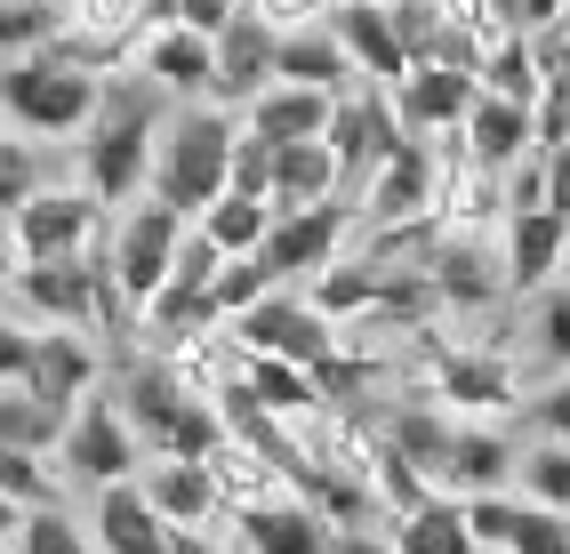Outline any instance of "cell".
Returning a JSON list of instances; mask_svg holds the SVG:
<instances>
[{
	"label": "cell",
	"mask_w": 570,
	"mask_h": 554,
	"mask_svg": "<svg viewBox=\"0 0 570 554\" xmlns=\"http://www.w3.org/2000/svg\"><path fill=\"white\" fill-rule=\"evenodd\" d=\"M145 81V72H137ZM161 81H105V105H97V121L81 129V185L105 201V209H129L137 194H154V154H161Z\"/></svg>",
	"instance_id": "obj_1"
},
{
	"label": "cell",
	"mask_w": 570,
	"mask_h": 554,
	"mask_svg": "<svg viewBox=\"0 0 570 554\" xmlns=\"http://www.w3.org/2000/svg\"><path fill=\"white\" fill-rule=\"evenodd\" d=\"M234 145L242 121L225 113L217 97H177L169 121H161V154H154V194L185 217H202L225 185H234Z\"/></svg>",
	"instance_id": "obj_2"
},
{
	"label": "cell",
	"mask_w": 570,
	"mask_h": 554,
	"mask_svg": "<svg viewBox=\"0 0 570 554\" xmlns=\"http://www.w3.org/2000/svg\"><path fill=\"white\" fill-rule=\"evenodd\" d=\"M105 105V72L81 65L65 41L0 57V121H17L32 137H81Z\"/></svg>",
	"instance_id": "obj_3"
},
{
	"label": "cell",
	"mask_w": 570,
	"mask_h": 554,
	"mask_svg": "<svg viewBox=\"0 0 570 554\" xmlns=\"http://www.w3.org/2000/svg\"><path fill=\"white\" fill-rule=\"evenodd\" d=\"M112 394H121V410L145 442V458H209L225 442V410L209 394H194L177 378V369L154 354V362H129L121 378H112Z\"/></svg>",
	"instance_id": "obj_4"
},
{
	"label": "cell",
	"mask_w": 570,
	"mask_h": 554,
	"mask_svg": "<svg viewBox=\"0 0 570 554\" xmlns=\"http://www.w3.org/2000/svg\"><path fill=\"white\" fill-rule=\"evenodd\" d=\"M185 234H194V217L169 209L161 194H137L129 209H112V226H105V266H112V281H121V298L137 306V321H145V306L161 298V281L177 274Z\"/></svg>",
	"instance_id": "obj_5"
},
{
	"label": "cell",
	"mask_w": 570,
	"mask_h": 554,
	"mask_svg": "<svg viewBox=\"0 0 570 554\" xmlns=\"http://www.w3.org/2000/svg\"><path fill=\"white\" fill-rule=\"evenodd\" d=\"M57 474L65 483H129V474H145V442L121 410V394L112 386H89L81 402H72V418H65V442H57Z\"/></svg>",
	"instance_id": "obj_6"
},
{
	"label": "cell",
	"mask_w": 570,
	"mask_h": 554,
	"mask_svg": "<svg viewBox=\"0 0 570 554\" xmlns=\"http://www.w3.org/2000/svg\"><path fill=\"white\" fill-rule=\"evenodd\" d=\"M17 306L49 329H97L105 338V241L89 257H24Z\"/></svg>",
	"instance_id": "obj_7"
},
{
	"label": "cell",
	"mask_w": 570,
	"mask_h": 554,
	"mask_svg": "<svg viewBox=\"0 0 570 554\" xmlns=\"http://www.w3.org/2000/svg\"><path fill=\"white\" fill-rule=\"evenodd\" d=\"M112 226V209L89 194V185H41L24 209H17V241L24 257H89Z\"/></svg>",
	"instance_id": "obj_8"
},
{
	"label": "cell",
	"mask_w": 570,
	"mask_h": 554,
	"mask_svg": "<svg viewBox=\"0 0 570 554\" xmlns=\"http://www.w3.org/2000/svg\"><path fill=\"white\" fill-rule=\"evenodd\" d=\"M234 338H242V354L322 362V354H337V321H330L314 298H289V289H274V298H257L249 314H234Z\"/></svg>",
	"instance_id": "obj_9"
},
{
	"label": "cell",
	"mask_w": 570,
	"mask_h": 554,
	"mask_svg": "<svg viewBox=\"0 0 570 554\" xmlns=\"http://www.w3.org/2000/svg\"><path fill=\"white\" fill-rule=\"evenodd\" d=\"M354 234V209L346 194L337 201H314V209H274V234H265V266H274V281H297V274H322L337 249H346Z\"/></svg>",
	"instance_id": "obj_10"
},
{
	"label": "cell",
	"mask_w": 570,
	"mask_h": 554,
	"mask_svg": "<svg viewBox=\"0 0 570 554\" xmlns=\"http://www.w3.org/2000/svg\"><path fill=\"white\" fill-rule=\"evenodd\" d=\"M129 57L145 81H161V97H217V32L185 24V17H161Z\"/></svg>",
	"instance_id": "obj_11"
},
{
	"label": "cell",
	"mask_w": 570,
	"mask_h": 554,
	"mask_svg": "<svg viewBox=\"0 0 570 554\" xmlns=\"http://www.w3.org/2000/svg\"><path fill=\"white\" fill-rule=\"evenodd\" d=\"M474 97H482V72H466V65H410L394 81V113H402L410 137H459L466 113H474Z\"/></svg>",
	"instance_id": "obj_12"
},
{
	"label": "cell",
	"mask_w": 570,
	"mask_h": 554,
	"mask_svg": "<svg viewBox=\"0 0 570 554\" xmlns=\"http://www.w3.org/2000/svg\"><path fill=\"white\" fill-rule=\"evenodd\" d=\"M514 474H522L514 434L499 418H459V426H450L442 466H434V483L459 491V498H482V491H514Z\"/></svg>",
	"instance_id": "obj_13"
},
{
	"label": "cell",
	"mask_w": 570,
	"mask_h": 554,
	"mask_svg": "<svg viewBox=\"0 0 570 554\" xmlns=\"http://www.w3.org/2000/svg\"><path fill=\"white\" fill-rule=\"evenodd\" d=\"M434 201H442V161H434L417 137H402L394 154L362 177V217H370V226H394V217H434Z\"/></svg>",
	"instance_id": "obj_14"
},
{
	"label": "cell",
	"mask_w": 570,
	"mask_h": 554,
	"mask_svg": "<svg viewBox=\"0 0 570 554\" xmlns=\"http://www.w3.org/2000/svg\"><path fill=\"white\" fill-rule=\"evenodd\" d=\"M234 531H242V546H249V554H337L330 514H322L306 491H282V498L234 506Z\"/></svg>",
	"instance_id": "obj_15"
},
{
	"label": "cell",
	"mask_w": 570,
	"mask_h": 554,
	"mask_svg": "<svg viewBox=\"0 0 570 554\" xmlns=\"http://www.w3.org/2000/svg\"><path fill=\"white\" fill-rule=\"evenodd\" d=\"M466 514H474L482 546H514V554H562V538H570V514L530 491H482V498H466Z\"/></svg>",
	"instance_id": "obj_16"
},
{
	"label": "cell",
	"mask_w": 570,
	"mask_h": 554,
	"mask_svg": "<svg viewBox=\"0 0 570 554\" xmlns=\"http://www.w3.org/2000/svg\"><path fill=\"white\" fill-rule=\"evenodd\" d=\"M426 386L450 418H507L514 410V369L499 354H434Z\"/></svg>",
	"instance_id": "obj_17"
},
{
	"label": "cell",
	"mask_w": 570,
	"mask_h": 554,
	"mask_svg": "<svg viewBox=\"0 0 570 554\" xmlns=\"http://www.w3.org/2000/svg\"><path fill=\"white\" fill-rule=\"evenodd\" d=\"M89 531L105 554H177V523L145 498V483L129 474V483H105L97 491V514H89Z\"/></svg>",
	"instance_id": "obj_18"
},
{
	"label": "cell",
	"mask_w": 570,
	"mask_h": 554,
	"mask_svg": "<svg viewBox=\"0 0 570 554\" xmlns=\"http://www.w3.org/2000/svg\"><path fill=\"white\" fill-rule=\"evenodd\" d=\"M145 498H154L177 531H209L217 514H234V498H225V483H217V466L209 458H145Z\"/></svg>",
	"instance_id": "obj_19"
},
{
	"label": "cell",
	"mask_w": 570,
	"mask_h": 554,
	"mask_svg": "<svg viewBox=\"0 0 570 554\" xmlns=\"http://www.w3.org/2000/svg\"><path fill=\"white\" fill-rule=\"evenodd\" d=\"M570 266V217L562 209H507V281L514 298H539Z\"/></svg>",
	"instance_id": "obj_20"
},
{
	"label": "cell",
	"mask_w": 570,
	"mask_h": 554,
	"mask_svg": "<svg viewBox=\"0 0 570 554\" xmlns=\"http://www.w3.org/2000/svg\"><path fill=\"white\" fill-rule=\"evenodd\" d=\"M330 24H337V41H346V57L362 65V81L394 89L410 72V41L394 24V0H330Z\"/></svg>",
	"instance_id": "obj_21"
},
{
	"label": "cell",
	"mask_w": 570,
	"mask_h": 554,
	"mask_svg": "<svg viewBox=\"0 0 570 554\" xmlns=\"http://www.w3.org/2000/svg\"><path fill=\"white\" fill-rule=\"evenodd\" d=\"M282 24H265V9H242L217 32V105H249L257 89H274Z\"/></svg>",
	"instance_id": "obj_22"
},
{
	"label": "cell",
	"mask_w": 570,
	"mask_h": 554,
	"mask_svg": "<svg viewBox=\"0 0 570 554\" xmlns=\"http://www.w3.org/2000/svg\"><path fill=\"white\" fill-rule=\"evenodd\" d=\"M24 386L57 402V410H72L89 386H105V354H97V329H41V354H32Z\"/></svg>",
	"instance_id": "obj_23"
},
{
	"label": "cell",
	"mask_w": 570,
	"mask_h": 554,
	"mask_svg": "<svg viewBox=\"0 0 570 554\" xmlns=\"http://www.w3.org/2000/svg\"><path fill=\"white\" fill-rule=\"evenodd\" d=\"M330 113H337V89H306V81H274L242 105V121L265 137V145H306V137H330Z\"/></svg>",
	"instance_id": "obj_24"
},
{
	"label": "cell",
	"mask_w": 570,
	"mask_h": 554,
	"mask_svg": "<svg viewBox=\"0 0 570 554\" xmlns=\"http://www.w3.org/2000/svg\"><path fill=\"white\" fill-rule=\"evenodd\" d=\"M426 274H434V289H442V306H490V298H507V249L490 257L474 234H442L434 241V257H426Z\"/></svg>",
	"instance_id": "obj_25"
},
{
	"label": "cell",
	"mask_w": 570,
	"mask_h": 554,
	"mask_svg": "<svg viewBox=\"0 0 570 554\" xmlns=\"http://www.w3.org/2000/svg\"><path fill=\"white\" fill-rule=\"evenodd\" d=\"M274 81H306V89H346V81H362V65L346 57V41H337V24H330V9L306 17V24H282Z\"/></svg>",
	"instance_id": "obj_26"
},
{
	"label": "cell",
	"mask_w": 570,
	"mask_h": 554,
	"mask_svg": "<svg viewBox=\"0 0 570 554\" xmlns=\"http://www.w3.org/2000/svg\"><path fill=\"white\" fill-rule=\"evenodd\" d=\"M539 154V121H530V105H514V97H499V89H482L474 97V113H466V161H482V169H514V161H530Z\"/></svg>",
	"instance_id": "obj_27"
},
{
	"label": "cell",
	"mask_w": 570,
	"mask_h": 554,
	"mask_svg": "<svg viewBox=\"0 0 570 554\" xmlns=\"http://www.w3.org/2000/svg\"><path fill=\"white\" fill-rule=\"evenodd\" d=\"M386 531H394L402 554H474V546H482V538H474V514H466L459 491H426L417 506H402Z\"/></svg>",
	"instance_id": "obj_28"
},
{
	"label": "cell",
	"mask_w": 570,
	"mask_h": 554,
	"mask_svg": "<svg viewBox=\"0 0 570 554\" xmlns=\"http://www.w3.org/2000/svg\"><path fill=\"white\" fill-rule=\"evenodd\" d=\"M346 194V161L330 154V137L306 145H274V209H314Z\"/></svg>",
	"instance_id": "obj_29"
},
{
	"label": "cell",
	"mask_w": 570,
	"mask_h": 554,
	"mask_svg": "<svg viewBox=\"0 0 570 554\" xmlns=\"http://www.w3.org/2000/svg\"><path fill=\"white\" fill-rule=\"evenodd\" d=\"M194 226H202L225 257H249V249H265V234H274V201L249 194V185H225V194L194 217Z\"/></svg>",
	"instance_id": "obj_30"
},
{
	"label": "cell",
	"mask_w": 570,
	"mask_h": 554,
	"mask_svg": "<svg viewBox=\"0 0 570 554\" xmlns=\"http://www.w3.org/2000/svg\"><path fill=\"white\" fill-rule=\"evenodd\" d=\"M306 298H314L330 321H362L377 298H386V266H377V257H330Z\"/></svg>",
	"instance_id": "obj_31"
},
{
	"label": "cell",
	"mask_w": 570,
	"mask_h": 554,
	"mask_svg": "<svg viewBox=\"0 0 570 554\" xmlns=\"http://www.w3.org/2000/svg\"><path fill=\"white\" fill-rule=\"evenodd\" d=\"M65 418L72 410H57V402H41L24 378L17 386H0V442H17V451H49L57 458V442H65Z\"/></svg>",
	"instance_id": "obj_32"
},
{
	"label": "cell",
	"mask_w": 570,
	"mask_h": 554,
	"mask_svg": "<svg viewBox=\"0 0 570 554\" xmlns=\"http://www.w3.org/2000/svg\"><path fill=\"white\" fill-rule=\"evenodd\" d=\"M482 89H499L514 105H530L547 89V65H539V49H530V32H507V41L482 49Z\"/></svg>",
	"instance_id": "obj_33"
},
{
	"label": "cell",
	"mask_w": 570,
	"mask_h": 554,
	"mask_svg": "<svg viewBox=\"0 0 570 554\" xmlns=\"http://www.w3.org/2000/svg\"><path fill=\"white\" fill-rule=\"evenodd\" d=\"M65 24H72V0H0V57L49 49Z\"/></svg>",
	"instance_id": "obj_34"
},
{
	"label": "cell",
	"mask_w": 570,
	"mask_h": 554,
	"mask_svg": "<svg viewBox=\"0 0 570 554\" xmlns=\"http://www.w3.org/2000/svg\"><path fill=\"white\" fill-rule=\"evenodd\" d=\"M0 491H9L17 506H57L65 474H57L49 451H17V442H0Z\"/></svg>",
	"instance_id": "obj_35"
},
{
	"label": "cell",
	"mask_w": 570,
	"mask_h": 554,
	"mask_svg": "<svg viewBox=\"0 0 570 554\" xmlns=\"http://www.w3.org/2000/svg\"><path fill=\"white\" fill-rule=\"evenodd\" d=\"M514 491H530V498H547V506L570 514V442H554V434L522 442V474H514Z\"/></svg>",
	"instance_id": "obj_36"
},
{
	"label": "cell",
	"mask_w": 570,
	"mask_h": 554,
	"mask_svg": "<svg viewBox=\"0 0 570 554\" xmlns=\"http://www.w3.org/2000/svg\"><path fill=\"white\" fill-rule=\"evenodd\" d=\"M530 346H539L547 369H570V274L530 298Z\"/></svg>",
	"instance_id": "obj_37"
},
{
	"label": "cell",
	"mask_w": 570,
	"mask_h": 554,
	"mask_svg": "<svg viewBox=\"0 0 570 554\" xmlns=\"http://www.w3.org/2000/svg\"><path fill=\"white\" fill-rule=\"evenodd\" d=\"M274 266H265V257L249 249V257H225V266H217V281H209V298H217V314L225 321H234V314H249L257 298H274Z\"/></svg>",
	"instance_id": "obj_38"
},
{
	"label": "cell",
	"mask_w": 570,
	"mask_h": 554,
	"mask_svg": "<svg viewBox=\"0 0 570 554\" xmlns=\"http://www.w3.org/2000/svg\"><path fill=\"white\" fill-rule=\"evenodd\" d=\"M17 554H105L97 531H81L65 506H32L24 531H17Z\"/></svg>",
	"instance_id": "obj_39"
},
{
	"label": "cell",
	"mask_w": 570,
	"mask_h": 554,
	"mask_svg": "<svg viewBox=\"0 0 570 554\" xmlns=\"http://www.w3.org/2000/svg\"><path fill=\"white\" fill-rule=\"evenodd\" d=\"M41 154H32V145H9V137H0V217H17L32 194H41Z\"/></svg>",
	"instance_id": "obj_40"
},
{
	"label": "cell",
	"mask_w": 570,
	"mask_h": 554,
	"mask_svg": "<svg viewBox=\"0 0 570 554\" xmlns=\"http://www.w3.org/2000/svg\"><path fill=\"white\" fill-rule=\"evenodd\" d=\"M41 329H49V321H24V314L0 306V386H17L24 369H32V354H41Z\"/></svg>",
	"instance_id": "obj_41"
},
{
	"label": "cell",
	"mask_w": 570,
	"mask_h": 554,
	"mask_svg": "<svg viewBox=\"0 0 570 554\" xmlns=\"http://www.w3.org/2000/svg\"><path fill=\"white\" fill-rule=\"evenodd\" d=\"M530 121H539V154L570 145V72H547V89L530 97Z\"/></svg>",
	"instance_id": "obj_42"
},
{
	"label": "cell",
	"mask_w": 570,
	"mask_h": 554,
	"mask_svg": "<svg viewBox=\"0 0 570 554\" xmlns=\"http://www.w3.org/2000/svg\"><path fill=\"white\" fill-rule=\"evenodd\" d=\"M522 410H530V426H539V434H554V442H570V369H554V378H547L539 394H530V402H522Z\"/></svg>",
	"instance_id": "obj_43"
},
{
	"label": "cell",
	"mask_w": 570,
	"mask_h": 554,
	"mask_svg": "<svg viewBox=\"0 0 570 554\" xmlns=\"http://www.w3.org/2000/svg\"><path fill=\"white\" fill-rule=\"evenodd\" d=\"M234 185H249V194L274 201V145H265L249 121H242V145H234Z\"/></svg>",
	"instance_id": "obj_44"
},
{
	"label": "cell",
	"mask_w": 570,
	"mask_h": 554,
	"mask_svg": "<svg viewBox=\"0 0 570 554\" xmlns=\"http://www.w3.org/2000/svg\"><path fill=\"white\" fill-rule=\"evenodd\" d=\"M177 17H185V24H202V32H225L242 9H234V0H177Z\"/></svg>",
	"instance_id": "obj_45"
},
{
	"label": "cell",
	"mask_w": 570,
	"mask_h": 554,
	"mask_svg": "<svg viewBox=\"0 0 570 554\" xmlns=\"http://www.w3.org/2000/svg\"><path fill=\"white\" fill-rule=\"evenodd\" d=\"M17 274H24V241H17V217H0V298L17 289Z\"/></svg>",
	"instance_id": "obj_46"
},
{
	"label": "cell",
	"mask_w": 570,
	"mask_h": 554,
	"mask_svg": "<svg viewBox=\"0 0 570 554\" xmlns=\"http://www.w3.org/2000/svg\"><path fill=\"white\" fill-rule=\"evenodd\" d=\"M337 554H402V546H394V531H370V523H354V531H337Z\"/></svg>",
	"instance_id": "obj_47"
},
{
	"label": "cell",
	"mask_w": 570,
	"mask_h": 554,
	"mask_svg": "<svg viewBox=\"0 0 570 554\" xmlns=\"http://www.w3.org/2000/svg\"><path fill=\"white\" fill-rule=\"evenodd\" d=\"M547 209L570 217V145H554V154H547Z\"/></svg>",
	"instance_id": "obj_48"
},
{
	"label": "cell",
	"mask_w": 570,
	"mask_h": 554,
	"mask_svg": "<svg viewBox=\"0 0 570 554\" xmlns=\"http://www.w3.org/2000/svg\"><path fill=\"white\" fill-rule=\"evenodd\" d=\"M177 554H242V546H225L217 531H177Z\"/></svg>",
	"instance_id": "obj_49"
},
{
	"label": "cell",
	"mask_w": 570,
	"mask_h": 554,
	"mask_svg": "<svg viewBox=\"0 0 570 554\" xmlns=\"http://www.w3.org/2000/svg\"><path fill=\"white\" fill-rule=\"evenodd\" d=\"M24 514H32V506H17L9 491H0V546H17V531H24Z\"/></svg>",
	"instance_id": "obj_50"
},
{
	"label": "cell",
	"mask_w": 570,
	"mask_h": 554,
	"mask_svg": "<svg viewBox=\"0 0 570 554\" xmlns=\"http://www.w3.org/2000/svg\"><path fill=\"white\" fill-rule=\"evenodd\" d=\"M562 57H570V9H562Z\"/></svg>",
	"instance_id": "obj_51"
},
{
	"label": "cell",
	"mask_w": 570,
	"mask_h": 554,
	"mask_svg": "<svg viewBox=\"0 0 570 554\" xmlns=\"http://www.w3.org/2000/svg\"><path fill=\"white\" fill-rule=\"evenodd\" d=\"M474 554H514V546H474Z\"/></svg>",
	"instance_id": "obj_52"
},
{
	"label": "cell",
	"mask_w": 570,
	"mask_h": 554,
	"mask_svg": "<svg viewBox=\"0 0 570 554\" xmlns=\"http://www.w3.org/2000/svg\"><path fill=\"white\" fill-rule=\"evenodd\" d=\"M562 554H570V538H562Z\"/></svg>",
	"instance_id": "obj_53"
},
{
	"label": "cell",
	"mask_w": 570,
	"mask_h": 554,
	"mask_svg": "<svg viewBox=\"0 0 570 554\" xmlns=\"http://www.w3.org/2000/svg\"><path fill=\"white\" fill-rule=\"evenodd\" d=\"M0 137H9V129H0Z\"/></svg>",
	"instance_id": "obj_54"
},
{
	"label": "cell",
	"mask_w": 570,
	"mask_h": 554,
	"mask_svg": "<svg viewBox=\"0 0 570 554\" xmlns=\"http://www.w3.org/2000/svg\"><path fill=\"white\" fill-rule=\"evenodd\" d=\"M242 554H249V546H242Z\"/></svg>",
	"instance_id": "obj_55"
},
{
	"label": "cell",
	"mask_w": 570,
	"mask_h": 554,
	"mask_svg": "<svg viewBox=\"0 0 570 554\" xmlns=\"http://www.w3.org/2000/svg\"><path fill=\"white\" fill-rule=\"evenodd\" d=\"M562 274H570V266H562Z\"/></svg>",
	"instance_id": "obj_56"
}]
</instances>
